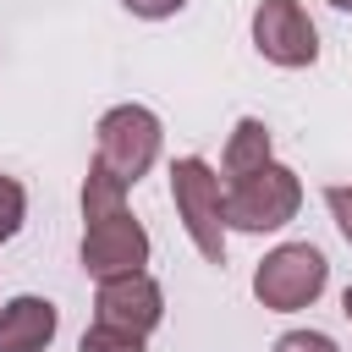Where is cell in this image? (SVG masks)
Segmentation results:
<instances>
[{"mask_svg":"<svg viewBox=\"0 0 352 352\" xmlns=\"http://www.w3.org/2000/svg\"><path fill=\"white\" fill-rule=\"evenodd\" d=\"M297 209H302V182L280 160H264L258 170L226 182V231H248V236L280 231L286 220H297Z\"/></svg>","mask_w":352,"mask_h":352,"instance_id":"cell-1","label":"cell"},{"mask_svg":"<svg viewBox=\"0 0 352 352\" xmlns=\"http://www.w3.org/2000/svg\"><path fill=\"white\" fill-rule=\"evenodd\" d=\"M170 204L204 264H226V182L209 160L187 154L170 165Z\"/></svg>","mask_w":352,"mask_h":352,"instance_id":"cell-2","label":"cell"},{"mask_svg":"<svg viewBox=\"0 0 352 352\" xmlns=\"http://www.w3.org/2000/svg\"><path fill=\"white\" fill-rule=\"evenodd\" d=\"M160 138H165V126L148 104H116L94 126V165L110 170L116 182L138 187L160 160Z\"/></svg>","mask_w":352,"mask_h":352,"instance_id":"cell-3","label":"cell"},{"mask_svg":"<svg viewBox=\"0 0 352 352\" xmlns=\"http://www.w3.org/2000/svg\"><path fill=\"white\" fill-rule=\"evenodd\" d=\"M324 286H330V258L314 242H280L253 270V297L270 314H297V308L319 302Z\"/></svg>","mask_w":352,"mask_h":352,"instance_id":"cell-4","label":"cell"},{"mask_svg":"<svg viewBox=\"0 0 352 352\" xmlns=\"http://www.w3.org/2000/svg\"><path fill=\"white\" fill-rule=\"evenodd\" d=\"M82 270L94 280H110V275H132L148 264V231L143 220H132V209H116V214H94L82 226V248H77Z\"/></svg>","mask_w":352,"mask_h":352,"instance_id":"cell-5","label":"cell"},{"mask_svg":"<svg viewBox=\"0 0 352 352\" xmlns=\"http://www.w3.org/2000/svg\"><path fill=\"white\" fill-rule=\"evenodd\" d=\"M253 50L270 66H286V72L314 66L319 60V28L302 11V0H258V11H253Z\"/></svg>","mask_w":352,"mask_h":352,"instance_id":"cell-6","label":"cell"},{"mask_svg":"<svg viewBox=\"0 0 352 352\" xmlns=\"http://www.w3.org/2000/svg\"><path fill=\"white\" fill-rule=\"evenodd\" d=\"M94 319L99 324H116V330H132V336H148L165 319V292H160V280L148 270L110 275L94 292Z\"/></svg>","mask_w":352,"mask_h":352,"instance_id":"cell-7","label":"cell"},{"mask_svg":"<svg viewBox=\"0 0 352 352\" xmlns=\"http://www.w3.org/2000/svg\"><path fill=\"white\" fill-rule=\"evenodd\" d=\"M60 330V314L50 297H11L0 308V352H44Z\"/></svg>","mask_w":352,"mask_h":352,"instance_id":"cell-8","label":"cell"},{"mask_svg":"<svg viewBox=\"0 0 352 352\" xmlns=\"http://www.w3.org/2000/svg\"><path fill=\"white\" fill-rule=\"evenodd\" d=\"M264 160H275V154H270V126H264L258 116H242V121L231 126V138H226V154H220V170H226V182H231V176H248V170H258Z\"/></svg>","mask_w":352,"mask_h":352,"instance_id":"cell-9","label":"cell"},{"mask_svg":"<svg viewBox=\"0 0 352 352\" xmlns=\"http://www.w3.org/2000/svg\"><path fill=\"white\" fill-rule=\"evenodd\" d=\"M116 209H126V182H116L110 170L88 165V176H82V220H94V214H116Z\"/></svg>","mask_w":352,"mask_h":352,"instance_id":"cell-10","label":"cell"},{"mask_svg":"<svg viewBox=\"0 0 352 352\" xmlns=\"http://www.w3.org/2000/svg\"><path fill=\"white\" fill-rule=\"evenodd\" d=\"M77 352H143V336H132V330H116V324H88L82 330V341H77Z\"/></svg>","mask_w":352,"mask_h":352,"instance_id":"cell-11","label":"cell"},{"mask_svg":"<svg viewBox=\"0 0 352 352\" xmlns=\"http://www.w3.org/2000/svg\"><path fill=\"white\" fill-rule=\"evenodd\" d=\"M22 220H28V192L16 176H0V242H11L22 231Z\"/></svg>","mask_w":352,"mask_h":352,"instance_id":"cell-12","label":"cell"},{"mask_svg":"<svg viewBox=\"0 0 352 352\" xmlns=\"http://www.w3.org/2000/svg\"><path fill=\"white\" fill-rule=\"evenodd\" d=\"M275 352H341L324 330H286V336H275Z\"/></svg>","mask_w":352,"mask_h":352,"instance_id":"cell-13","label":"cell"},{"mask_svg":"<svg viewBox=\"0 0 352 352\" xmlns=\"http://www.w3.org/2000/svg\"><path fill=\"white\" fill-rule=\"evenodd\" d=\"M324 204H330V214H336V231L352 242V187H346V182L324 187Z\"/></svg>","mask_w":352,"mask_h":352,"instance_id":"cell-14","label":"cell"},{"mask_svg":"<svg viewBox=\"0 0 352 352\" xmlns=\"http://www.w3.org/2000/svg\"><path fill=\"white\" fill-rule=\"evenodd\" d=\"M132 16H143V22H165V16H176L187 0H121Z\"/></svg>","mask_w":352,"mask_h":352,"instance_id":"cell-15","label":"cell"},{"mask_svg":"<svg viewBox=\"0 0 352 352\" xmlns=\"http://www.w3.org/2000/svg\"><path fill=\"white\" fill-rule=\"evenodd\" d=\"M341 314H346V319H352V286H346V292H341Z\"/></svg>","mask_w":352,"mask_h":352,"instance_id":"cell-16","label":"cell"},{"mask_svg":"<svg viewBox=\"0 0 352 352\" xmlns=\"http://www.w3.org/2000/svg\"><path fill=\"white\" fill-rule=\"evenodd\" d=\"M330 6H336V11H352V0H330Z\"/></svg>","mask_w":352,"mask_h":352,"instance_id":"cell-17","label":"cell"}]
</instances>
